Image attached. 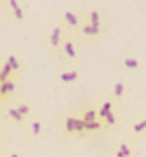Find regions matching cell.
Wrapping results in <instances>:
<instances>
[{
	"label": "cell",
	"mask_w": 146,
	"mask_h": 157,
	"mask_svg": "<svg viewBox=\"0 0 146 157\" xmlns=\"http://www.w3.org/2000/svg\"><path fill=\"white\" fill-rule=\"evenodd\" d=\"M15 89V83L13 81L7 79L5 83H0V94H8V92H11Z\"/></svg>",
	"instance_id": "6da1fadb"
},
{
	"label": "cell",
	"mask_w": 146,
	"mask_h": 157,
	"mask_svg": "<svg viewBox=\"0 0 146 157\" xmlns=\"http://www.w3.org/2000/svg\"><path fill=\"white\" fill-rule=\"evenodd\" d=\"M78 76L77 71H68V73H62L60 75V81H63V83H72V81H75Z\"/></svg>",
	"instance_id": "7a4b0ae2"
},
{
	"label": "cell",
	"mask_w": 146,
	"mask_h": 157,
	"mask_svg": "<svg viewBox=\"0 0 146 157\" xmlns=\"http://www.w3.org/2000/svg\"><path fill=\"white\" fill-rule=\"evenodd\" d=\"M10 73H11V67L8 65V62H7V63H5V65H3L2 71H0V83H5Z\"/></svg>",
	"instance_id": "3957f363"
},
{
	"label": "cell",
	"mask_w": 146,
	"mask_h": 157,
	"mask_svg": "<svg viewBox=\"0 0 146 157\" xmlns=\"http://www.w3.org/2000/svg\"><path fill=\"white\" fill-rule=\"evenodd\" d=\"M60 28H55L54 31H52V36H50V42H52V45L54 47H57L58 45V42H60Z\"/></svg>",
	"instance_id": "277c9868"
},
{
	"label": "cell",
	"mask_w": 146,
	"mask_h": 157,
	"mask_svg": "<svg viewBox=\"0 0 146 157\" xmlns=\"http://www.w3.org/2000/svg\"><path fill=\"white\" fill-rule=\"evenodd\" d=\"M8 2H10V5H11V8H13V11H15L16 20H23V11H21V8H20V5L16 3V0H8Z\"/></svg>",
	"instance_id": "5b68a950"
},
{
	"label": "cell",
	"mask_w": 146,
	"mask_h": 157,
	"mask_svg": "<svg viewBox=\"0 0 146 157\" xmlns=\"http://www.w3.org/2000/svg\"><path fill=\"white\" fill-rule=\"evenodd\" d=\"M109 112H112V102H106L101 109H99V117L106 118Z\"/></svg>",
	"instance_id": "8992f818"
},
{
	"label": "cell",
	"mask_w": 146,
	"mask_h": 157,
	"mask_svg": "<svg viewBox=\"0 0 146 157\" xmlns=\"http://www.w3.org/2000/svg\"><path fill=\"white\" fill-rule=\"evenodd\" d=\"M63 47H65V52H67L68 57H72V59L77 57V52H75V47H73L72 42H65V44H63Z\"/></svg>",
	"instance_id": "52a82bcc"
},
{
	"label": "cell",
	"mask_w": 146,
	"mask_h": 157,
	"mask_svg": "<svg viewBox=\"0 0 146 157\" xmlns=\"http://www.w3.org/2000/svg\"><path fill=\"white\" fill-rule=\"evenodd\" d=\"M83 121L85 123H91V121H96V112L94 110H88L83 117Z\"/></svg>",
	"instance_id": "ba28073f"
},
{
	"label": "cell",
	"mask_w": 146,
	"mask_h": 157,
	"mask_svg": "<svg viewBox=\"0 0 146 157\" xmlns=\"http://www.w3.org/2000/svg\"><path fill=\"white\" fill-rule=\"evenodd\" d=\"M8 115H10L13 120H16V121H21V120H23V115H21L16 109H8Z\"/></svg>",
	"instance_id": "9c48e42d"
},
{
	"label": "cell",
	"mask_w": 146,
	"mask_h": 157,
	"mask_svg": "<svg viewBox=\"0 0 146 157\" xmlns=\"http://www.w3.org/2000/svg\"><path fill=\"white\" fill-rule=\"evenodd\" d=\"M85 130H88V131L101 130V123H99V121H91V123H85Z\"/></svg>",
	"instance_id": "30bf717a"
},
{
	"label": "cell",
	"mask_w": 146,
	"mask_h": 157,
	"mask_svg": "<svg viewBox=\"0 0 146 157\" xmlns=\"http://www.w3.org/2000/svg\"><path fill=\"white\" fill-rule=\"evenodd\" d=\"M83 33L85 34H88V36H91V34H97L99 33V26H85L83 28Z\"/></svg>",
	"instance_id": "8fae6325"
},
{
	"label": "cell",
	"mask_w": 146,
	"mask_h": 157,
	"mask_svg": "<svg viewBox=\"0 0 146 157\" xmlns=\"http://www.w3.org/2000/svg\"><path fill=\"white\" fill-rule=\"evenodd\" d=\"M65 18L67 21L70 23V25H73V26H77L78 25V20H77V16H75L72 11H65Z\"/></svg>",
	"instance_id": "7c38bea8"
},
{
	"label": "cell",
	"mask_w": 146,
	"mask_h": 157,
	"mask_svg": "<svg viewBox=\"0 0 146 157\" xmlns=\"http://www.w3.org/2000/svg\"><path fill=\"white\" fill-rule=\"evenodd\" d=\"M65 125H67V131L68 133H73L75 131V118L73 117H68L67 121H65Z\"/></svg>",
	"instance_id": "4fadbf2b"
},
{
	"label": "cell",
	"mask_w": 146,
	"mask_h": 157,
	"mask_svg": "<svg viewBox=\"0 0 146 157\" xmlns=\"http://www.w3.org/2000/svg\"><path fill=\"white\" fill-rule=\"evenodd\" d=\"M89 16H91V26H99V21H101V20H99V13H97V11L93 10Z\"/></svg>",
	"instance_id": "5bb4252c"
},
{
	"label": "cell",
	"mask_w": 146,
	"mask_h": 157,
	"mask_svg": "<svg viewBox=\"0 0 146 157\" xmlns=\"http://www.w3.org/2000/svg\"><path fill=\"white\" fill-rule=\"evenodd\" d=\"M125 67L127 68H130V70H133V68H138V60H135V59H125Z\"/></svg>",
	"instance_id": "9a60e30c"
},
{
	"label": "cell",
	"mask_w": 146,
	"mask_h": 157,
	"mask_svg": "<svg viewBox=\"0 0 146 157\" xmlns=\"http://www.w3.org/2000/svg\"><path fill=\"white\" fill-rule=\"evenodd\" d=\"M8 65L11 67V70H18L20 68V63H18V60H16V57H13V55L8 57Z\"/></svg>",
	"instance_id": "2e32d148"
},
{
	"label": "cell",
	"mask_w": 146,
	"mask_h": 157,
	"mask_svg": "<svg viewBox=\"0 0 146 157\" xmlns=\"http://www.w3.org/2000/svg\"><path fill=\"white\" fill-rule=\"evenodd\" d=\"M114 94L115 96H122V94H124V83H117L115 84V88H114Z\"/></svg>",
	"instance_id": "e0dca14e"
},
{
	"label": "cell",
	"mask_w": 146,
	"mask_h": 157,
	"mask_svg": "<svg viewBox=\"0 0 146 157\" xmlns=\"http://www.w3.org/2000/svg\"><path fill=\"white\" fill-rule=\"evenodd\" d=\"M85 130V121L75 118V131H83Z\"/></svg>",
	"instance_id": "ac0fdd59"
},
{
	"label": "cell",
	"mask_w": 146,
	"mask_h": 157,
	"mask_svg": "<svg viewBox=\"0 0 146 157\" xmlns=\"http://www.w3.org/2000/svg\"><path fill=\"white\" fill-rule=\"evenodd\" d=\"M144 128H146V118H144L143 121H140V123H136L135 126H133V130H135L136 133H140V131H143Z\"/></svg>",
	"instance_id": "d6986e66"
},
{
	"label": "cell",
	"mask_w": 146,
	"mask_h": 157,
	"mask_svg": "<svg viewBox=\"0 0 146 157\" xmlns=\"http://www.w3.org/2000/svg\"><path fill=\"white\" fill-rule=\"evenodd\" d=\"M16 110H18V112H20L21 115H26V113H29V107H28V105H25V104H21V105H20L18 109H16Z\"/></svg>",
	"instance_id": "ffe728a7"
},
{
	"label": "cell",
	"mask_w": 146,
	"mask_h": 157,
	"mask_svg": "<svg viewBox=\"0 0 146 157\" xmlns=\"http://www.w3.org/2000/svg\"><path fill=\"white\" fill-rule=\"evenodd\" d=\"M33 133L34 135H39L41 133V123L39 121H33Z\"/></svg>",
	"instance_id": "44dd1931"
},
{
	"label": "cell",
	"mask_w": 146,
	"mask_h": 157,
	"mask_svg": "<svg viewBox=\"0 0 146 157\" xmlns=\"http://www.w3.org/2000/svg\"><path fill=\"white\" fill-rule=\"evenodd\" d=\"M120 152L124 154L125 157H128V155H130V149H128V146H127V144H120Z\"/></svg>",
	"instance_id": "7402d4cb"
},
{
	"label": "cell",
	"mask_w": 146,
	"mask_h": 157,
	"mask_svg": "<svg viewBox=\"0 0 146 157\" xmlns=\"http://www.w3.org/2000/svg\"><path fill=\"white\" fill-rule=\"evenodd\" d=\"M106 120H107V123H109V125H114V123H115L114 113H112V112H109V113H107V117H106Z\"/></svg>",
	"instance_id": "603a6c76"
},
{
	"label": "cell",
	"mask_w": 146,
	"mask_h": 157,
	"mask_svg": "<svg viewBox=\"0 0 146 157\" xmlns=\"http://www.w3.org/2000/svg\"><path fill=\"white\" fill-rule=\"evenodd\" d=\"M117 157H125V155H124V154H122L120 151H119V152H117Z\"/></svg>",
	"instance_id": "cb8c5ba5"
},
{
	"label": "cell",
	"mask_w": 146,
	"mask_h": 157,
	"mask_svg": "<svg viewBox=\"0 0 146 157\" xmlns=\"http://www.w3.org/2000/svg\"><path fill=\"white\" fill-rule=\"evenodd\" d=\"M10 157H18V154H11Z\"/></svg>",
	"instance_id": "d4e9b609"
}]
</instances>
